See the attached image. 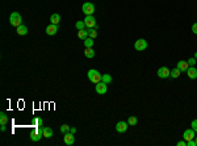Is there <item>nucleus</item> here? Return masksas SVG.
<instances>
[{"label": "nucleus", "mask_w": 197, "mask_h": 146, "mask_svg": "<svg viewBox=\"0 0 197 146\" xmlns=\"http://www.w3.org/2000/svg\"><path fill=\"white\" fill-rule=\"evenodd\" d=\"M87 75H88V79L92 82V83H98V82L102 80V75L100 71H97V70H95V68H92V70H89L88 72H87Z\"/></svg>", "instance_id": "obj_1"}, {"label": "nucleus", "mask_w": 197, "mask_h": 146, "mask_svg": "<svg viewBox=\"0 0 197 146\" xmlns=\"http://www.w3.org/2000/svg\"><path fill=\"white\" fill-rule=\"evenodd\" d=\"M30 139L33 141V142H37V141H40V139L44 137V128H41V126H34V130L30 133Z\"/></svg>", "instance_id": "obj_2"}, {"label": "nucleus", "mask_w": 197, "mask_h": 146, "mask_svg": "<svg viewBox=\"0 0 197 146\" xmlns=\"http://www.w3.org/2000/svg\"><path fill=\"white\" fill-rule=\"evenodd\" d=\"M9 24L12 27H20L22 24V19H21V15L19 12H12L9 16Z\"/></svg>", "instance_id": "obj_3"}, {"label": "nucleus", "mask_w": 197, "mask_h": 146, "mask_svg": "<svg viewBox=\"0 0 197 146\" xmlns=\"http://www.w3.org/2000/svg\"><path fill=\"white\" fill-rule=\"evenodd\" d=\"M82 11L85 16H91V15H93V12H95V5L92 3H89V1H85V3L83 4Z\"/></svg>", "instance_id": "obj_4"}, {"label": "nucleus", "mask_w": 197, "mask_h": 146, "mask_svg": "<svg viewBox=\"0 0 197 146\" xmlns=\"http://www.w3.org/2000/svg\"><path fill=\"white\" fill-rule=\"evenodd\" d=\"M134 49L137 51H143L147 49V41L143 40V38H139V40H137L134 42Z\"/></svg>", "instance_id": "obj_5"}, {"label": "nucleus", "mask_w": 197, "mask_h": 146, "mask_svg": "<svg viewBox=\"0 0 197 146\" xmlns=\"http://www.w3.org/2000/svg\"><path fill=\"white\" fill-rule=\"evenodd\" d=\"M95 90L98 95H104V94H106V91H108V86H106V83H104V82L101 80V82H98V83H96Z\"/></svg>", "instance_id": "obj_6"}, {"label": "nucleus", "mask_w": 197, "mask_h": 146, "mask_svg": "<svg viewBox=\"0 0 197 146\" xmlns=\"http://www.w3.org/2000/svg\"><path fill=\"white\" fill-rule=\"evenodd\" d=\"M129 126L130 125L128 124V121H118L117 124H116V130H117L118 133H125Z\"/></svg>", "instance_id": "obj_7"}, {"label": "nucleus", "mask_w": 197, "mask_h": 146, "mask_svg": "<svg viewBox=\"0 0 197 146\" xmlns=\"http://www.w3.org/2000/svg\"><path fill=\"white\" fill-rule=\"evenodd\" d=\"M158 76L162 79H166V78H170V74H171V70H168V67H166V66H163V67H160L159 70H158Z\"/></svg>", "instance_id": "obj_8"}, {"label": "nucleus", "mask_w": 197, "mask_h": 146, "mask_svg": "<svg viewBox=\"0 0 197 146\" xmlns=\"http://www.w3.org/2000/svg\"><path fill=\"white\" fill-rule=\"evenodd\" d=\"M63 141H65V143L67 146H71L74 145L75 142V137H74V133L68 132V133H65V137H63Z\"/></svg>", "instance_id": "obj_9"}, {"label": "nucleus", "mask_w": 197, "mask_h": 146, "mask_svg": "<svg viewBox=\"0 0 197 146\" xmlns=\"http://www.w3.org/2000/svg\"><path fill=\"white\" fill-rule=\"evenodd\" d=\"M194 137H196V132H194L192 128L190 129H187L185 132L183 133V138L185 139V141H190V139H194Z\"/></svg>", "instance_id": "obj_10"}, {"label": "nucleus", "mask_w": 197, "mask_h": 146, "mask_svg": "<svg viewBox=\"0 0 197 146\" xmlns=\"http://www.w3.org/2000/svg\"><path fill=\"white\" fill-rule=\"evenodd\" d=\"M84 23H85V27L87 28H95L96 20H95V17H93V15H91V16H85Z\"/></svg>", "instance_id": "obj_11"}, {"label": "nucleus", "mask_w": 197, "mask_h": 146, "mask_svg": "<svg viewBox=\"0 0 197 146\" xmlns=\"http://www.w3.org/2000/svg\"><path fill=\"white\" fill-rule=\"evenodd\" d=\"M176 67L179 68L181 72H187V70L189 68V65H188L187 61H179L177 62V65H176Z\"/></svg>", "instance_id": "obj_12"}, {"label": "nucleus", "mask_w": 197, "mask_h": 146, "mask_svg": "<svg viewBox=\"0 0 197 146\" xmlns=\"http://www.w3.org/2000/svg\"><path fill=\"white\" fill-rule=\"evenodd\" d=\"M187 75L189 79H196L197 78V68L194 66H189V68L187 70Z\"/></svg>", "instance_id": "obj_13"}, {"label": "nucleus", "mask_w": 197, "mask_h": 146, "mask_svg": "<svg viewBox=\"0 0 197 146\" xmlns=\"http://www.w3.org/2000/svg\"><path fill=\"white\" fill-rule=\"evenodd\" d=\"M57 32H58V25L50 24V25H48V27H46V33H48L49 36H54Z\"/></svg>", "instance_id": "obj_14"}, {"label": "nucleus", "mask_w": 197, "mask_h": 146, "mask_svg": "<svg viewBox=\"0 0 197 146\" xmlns=\"http://www.w3.org/2000/svg\"><path fill=\"white\" fill-rule=\"evenodd\" d=\"M17 34L19 36H25V34L28 33V27L26 25H24V24H21L20 27H17Z\"/></svg>", "instance_id": "obj_15"}, {"label": "nucleus", "mask_w": 197, "mask_h": 146, "mask_svg": "<svg viewBox=\"0 0 197 146\" xmlns=\"http://www.w3.org/2000/svg\"><path fill=\"white\" fill-rule=\"evenodd\" d=\"M50 21H51V24H55V25H58L59 23H61V16L58 13H53L50 16Z\"/></svg>", "instance_id": "obj_16"}, {"label": "nucleus", "mask_w": 197, "mask_h": 146, "mask_svg": "<svg viewBox=\"0 0 197 146\" xmlns=\"http://www.w3.org/2000/svg\"><path fill=\"white\" fill-rule=\"evenodd\" d=\"M78 37L80 38V40H83V41H84L87 37H89V36H88V29H87V31H85V29H82V31H79V32H78Z\"/></svg>", "instance_id": "obj_17"}, {"label": "nucleus", "mask_w": 197, "mask_h": 146, "mask_svg": "<svg viewBox=\"0 0 197 146\" xmlns=\"http://www.w3.org/2000/svg\"><path fill=\"white\" fill-rule=\"evenodd\" d=\"M8 122V116L5 112H1L0 113V125H7Z\"/></svg>", "instance_id": "obj_18"}, {"label": "nucleus", "mask_w": 197, "mask_h": 146, "mask_svg": "<svg viewBox=\"0 0 197 146\" xmlns=\"http://www.w3.org/2000/svg\"><path fill=\"white\" fill-rule=\"evenodd\" d=\"M42 124H44V120L41 117H36L32 120V126H42Z\"/></svg>", "instance_id": "obj_19"}, {"label": "nucleus", "mask_w": 197, "mask_h": 146, "mask_svg": "<svg viewBox=\"0 0 197 146\" xmlns=\"http://www.w3.org/2000/svg\"><path fill=\"white\" fill-rule=\"evenodd\" d=\"M180 74H181V71L179 70V68H173V70H171V74H170V78H173V79H176V78H179L180 76Z\"/></svg>", "instance_id": "obj_20"}, {"label": "nucleus", "mask_w": 197, "mask_h": 146, "mask_svg": "<svg viewBox=\"0 0 197 146\" xmlns=\"http://www.w3.org/2000/svg\"><path fill=\"white\" fill-rule=\"evenodd\" d=\"M84 55L87 58H93V57H95V51H93V49H92V48H85Z\"/></svg>", "instance_id": "obj_21"}, {"label": "nucleus", "mask_w": 197, "mask_h": 146, "mask_svg": "<svg viewBox=\"0 0 197 146\" xmlns=\"http://www.w3.org/2000/svg\"><path fill=\"white\" fill-rule=\"evenodd\" d=\"M44 137L45 138H51L53 137V129H50V128H44Z\"/></svg>", "instance_id": "obj_22"}, {"label": "nucleus", "mask_w": 197, "mask_h": 146, "mask_svg": "<svg viewBox=\"0 0 197 146\" xmlns=\"http://www.w3.org/2000/svg\"><path fill=\"white\" fill-rule=\"evenodd\" d=\"M83 44H84L85 48H92V46H93V38L87 37V38L84 40V42H83Z\"/></svg>", "instance_id": "obj_23"}, {"label": "nucleus", "mask_w": 197, "mask_h": 146, "mask_svg": "<svg viewBox=\"0 0 197 146\" xmlns=\"http://www.w3.org/2000/svg\"><path fill=\"white\" fill-rule=\"evenodd\" d=\"M102 82L106 83V84H109V83H112L113 82V78L109 74H102Z\"/></svg>", "instance_id": "obj_24"}, {"label": "nucleus", "mask_w": 197, "mask_h": 146, "mask_svg": "<svg viewBox=\"0 0 197 146\" xmlns=\"http://www.w3.org/2000/svg\"><path fill=\"white\" fill-rule=\"evenodd\" d=\"M137 122H138V119H137L136 116H130L129 119H128V124H129L130 126L137 125Z\"/></svg>", "instance_id": "obj_25"}, {"label": "nucleus", "mask_w": 197, "mask_h": 146, "mask_svg": "<svg viewBox=\"0 0 197 146\" xmlns=\"http://www.w3.org/2000/svg\"><path fill=\"white\" fill-rule=\"evenodd\" d=\"M88 36L91 38H93V40L97 37V32H96L95 28H88Z\"/></svg>", "instance_id": "obj_26"}, {"label": "nucleus", "mask_w": 197, "mask_h": 146, "mask_svg": "<svg viewBox=\"0 0 197 146\" xmlns=\"http://www.w3.org/2000/svg\"><path fill=\"white\" fill-rule=\"evenodd\" d=\"M75 27H76V29H78V31H82V29H84V28H87V27H85V23H84V20H83V21H78V23L75 24Z\"/></svg>", "instance_id": "obj_27"}, {"label": "nucleus", "mask_w": 197, "mask_h": 146, "mask_svg": "<svg viewBox=\"0 0 197 146\" xmlns=\"http://www.w3.org/2000/svg\"><path fill=\"white\" fill-rule=\"evenodd\" d=\"M70 130H71V126H68L67 124H63V125L61 126V132L63 133V134H65V133H68Z\"/></svg>", "instance_id": "obj_28"}, {"label": "nucleus", "mask_w": 197, "mask_h": 146, "mask_svg": "<svg viewBox=\"0 0 197 146\" xmlns=\"http://www.w3.org/2000/svg\"><path fill=\"white\" fill-rule=\"evenodd\" d=\"M188 65H189V66H194V65H196V63H197V59H196V58H189V59H188Z\"/></svg>", "instance_id": "obj_29"}, {"label": "nucleus", "mask_w": 197, "mask_h": 146, "mask_svg": "<svg viewBox=\"0 0 197 146\" xmlns=\"http://www.w3.org/2000/svg\"><path fill=\"white\" fill-rule=\"evenodd\" d=\"M190 126H192V129H193L194 132H197V120H193V121L190 122Z\"/></svg>", "instance_id": "obj_30"}, {"label": "nucleus", "mask_w": 197, "mask_h": 146, "mask_svg": "<svg viewBox=\"0 0 197 146\" xmlns=\"http://www.w3.org/2000/svg\"><path fill=\"white\" fill-rule=\"evenodd\" d=\"M187 146H197V143H196L194 139H190V141H188L187 142Z\"/></svg>", "instance_id": "obj_31"}, {"label": "nucleus", "mask_w": 197, "mask_h": 146, "mask_svg": "<svg viewBox=\"0 0 197 146\" xmlns=\"http://www.w3.org/2000/svg\"><path fill=\"white\" fill-rule=\"evenodd\" d=\"M176 145L177 146H187V141H185V139H184V141H179Z\"/></svg>", "instance_id": "obj_32"}, {"label": "nucleus", "mask_w": 197, "mask_h": 146, "mask_svg": "<svg viewBox=\"0 0 197 146\" xmlns=\"http://www.w3.org/2000/svg\"><path fill=\"white\" fill-rule=\"evenodd\" d=\"M192 32H193L194 34H197V23H194V24L192 25Z\"/></svg>", "instance_id": "obj_33"}, {"label": "nucleus", "mask_w": 197, "mask_h": 146, "mask_svg": "<svg viewBox=\"0 0 197 146\" xmlns=\"http://www.w3.org/2000/svg\"><path fill=\"white\" fill-rule=\"evenodd\" d=\"M0 129H1V132H5V129H7V128H5V125H1V128H0Z\"/></svg>", "instance_id": "obj_34"}, {"label": "nucleus", "mask_w": 197, "mask_h": 146, "mask_svg": "<svg viewBox=\"0 0 197 146\" xmlns=\"http://www.w3.org/2000/svg\"><path fill=\"white\" fill-rule=\"evenodd\" d=\"M70 132L74 133V134H75V133H76V128H71V130H70Z\"/></svg>", "instance_id": "obj_35"}, {"label": "nucleus", "mask_w": 197, "mask_h": 146, "mask_svg": "<svg viewBox=\"0 0 197 146\" xmlns=\"http://www.w3.org/2000/svg\"><path fill=\"white\" fill-rule=\"evenodd\" d=\"M194 58H196V59H197V51H196V53H194Z\"/></svg>", "instance_id": "obj_36"}, {"label": "nucleus", "mask_w": 197, "mask_h": 146, "mask_svg": "<svg viewBox=\"0 0 197 146\" xmlns=\"http://www.w3.org/2000/svg\"><path fill=\"white\" fill-rule=\"evenodd\" d=\"M194 141H196V143H197V137H194Z\"/></svg>", "instance_id": "obj_37"}]
</instances>
